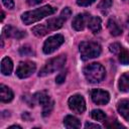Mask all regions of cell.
<instances>
[{
    "label": "cell",
    "mask_w": 129,
    "mask_h": 129,
    "mask_svg": "<svg viewBox=\"0 0 129 129\" xmlns=\"http://www.w3.org/2000/svg\"><path fill=\"white\" fill-rule=\"evenodd\" d=\"M71 13H72L71 9L69 7H67L60 12L59 16L48 19L44 24H40V25L34 26L32 28V32L36 36H43V35L47 34L49 31L59 29L62 26L63 22L71 16Z\"/></svg>",
    "instance_id": "obj_1"
},
{
    "label": "cell",
    "mask_w": 129,
    "mask_h": 129,
    "mask_svg": "<svg viewBox=\"0 0 129 129\" xmlns=\"http://www.w3.org/2000/svg\"><path fill=\"white\" fill-rule=\"evenodd\" d=\"M55 11H56V8H54V7L50 6V5H44V6L40 7V8L24 12L21 15V20H22V22L24 24L29 25V24H32V23H34L36 21H39L40 19L44 18L45 16L53 14Z\"/></svg>",
    "instance_id": "obj_2"
},
{
    "label": "cell",
    "mask_w": 129,
    "mask_h": 129,
    "mask_svg": "<svg viewBox=\"0 0 129 129\" xmlns=\"http://www.w3.org/2000/svg\"><path fill=\"white\" fill-rule=\"evenodd\" d=\"M84 76L89 83L97 84L105 79L106 71L105 68L99 62H93L84 68Z\"/></svg>",
    "instance_id": "obj_3"
},
{
    "label": "cell",
    "mask_w": 129,
    "mask_h": 129,
    "mask_svg": "<svg viewBox=\"0 0 129 129\" xmlns=\"http://www.w3.org/2000/svg\"><path fill=\"white\" fill-rule=\"evenodd\" d=\"M79 50L83 60H88L100 55L102 48L98 42L95 41H83L80 43Z\"/></svg>",
    "instance_id": "obj_4"
},
{
    "label": "cell",
    "mask_w": 129,
    "mask_h": 129,
    "mask_svg": "<svg viewBox=\"0 0 129 129\" xmlns=\"http://www.w3.org/2000/svg\"><path fill=\"white\" fill-rule=\"evenodd\" d=\"M66 59H67V57H66L64 54H60L58 56H55V57L49 59L41 68V70L38 73V76L39 77H44V76L52 74V73H54L56 71H59L63 67V64L66 62Z\"/></svg>",
    "instance_id": "obj_5"
},
{
    "label": "cell",
    "mask_w": 129,
    "mask_h": 129,
    "mask_svg": "<svg viewBox=\"0 0 129 129\" xmlns=\"http://www.w3.org/2000/svg\"><path fill=\"white\" fill-rule=\"evenodd\" d=\"M33 98L37 103L42 106V115L44 117L48 116L53 109V101L50 99L49 95L45 91H41L34 94Z\"/></svg>",
    "instance_id": "obj_6"
},
{
    "label": "cell",
    "mask_w": 129,
    "mask_h": 129,
    "mask_svg": "<svg viewBox=\"0 0 129 129\" xmlns=\"http://www.w3.org/2000/svg\"><path fill=\"white\" fill-rule=\"evenodd\" d=\"M64 41V38L61 34H54L52 36H49L43 43L42 50L44 53L49 54L53 52L56 48H58Z\"/></svg>",
    "instance_id": "obj_7"
},
{
    "label": "cell",
    "mask_w": 129,
    "mask_h": 129,
    "mask_svg": "<svg viewBox=\"0 0 129 129\" xmlns=\"http://www.w3.org/2000/svg\"><path fill=\"white\" fill-rule=\"evenodd\" d=\"M36 70V64L33 61H20L17 69H16V75L20 79H25L30 77Z\"/></svg>",
    "instance_id": "obj_8"
},
{
    "label": "cell",
    "mask_w": 129,
    "mask_h": 129,
    "mask_svg": "<svg viewBox=\"0 0 129 129\" xmlns=\"http://www.w3.org/2000/svg\"><path fill=\"white\" fill-rule=\"evenodd\" d=\"M69 107L70 109L77 114H83L86 110V102L85 99L83 98V96L81 95H74L72 97H70L69 101Z\"/></svg>",
    "instance_id": "obj_9"
},
{
    "label": "cell",
    "mask_w": 129,
    "mask_h": 129,
    "mask_svg": "<svg viewBox=\"0 0 129 129\" xmlns=\"http://www.w3.org/2000/svg\"><path fill=\"white\" fill-rule=\"evenodd\" d=\"M91 98L97 105H106L110 101V94L101 89H94L91 91Z\"/></svg>",
    "instance_id": "obj_10"
},
{
    "label": "cell",
    "mask_w": 129,
    "mask_h": 129,
    "mask_svg": "<svg viewBox=\"0 0 129 129\" xmlns=\"http://www.w3.org/2000/svg\"><path fill=\"white\" fill-rule=\"evenodd\" d=\"M89 19H90V15L88 13H80L74 17L73 22H72V26L77 31L83 30L85 28L86 24H88Z\"/></svg>",
    "instance_id": "obj_11"
},
{
    "label": "cell",
    "mask_w": 129,
    "mask_h": 129,
    "mask_svg": "<svg viewBox=\"0 0 129 129\" xmlns=\"http://www.w3.org/2000/svg\"><path fill=\"white\" fill-rule=\"evenodd\" d=\"M3 34L6 37H14V38H22L26 35L25 31L19 30L18 28H15L11 25L5 26V28L3 29Z\"/></svg>",
    "instance_id": "obj_12"
},
{
    "label": "cell",
    "mask_w": 129,
    "mask_h": 129,
    "mask_svg": "<svg viewBox=\"0 0 129 129\" xmlns=\"http://www.w3.org/2000/svg\"><path fill=\"white\" fill-rule=\"evenodd\" d=\"M107 26H108V29H109L110 33L114 36H118L122 33V27H121L120 23L117 21L116 18H110L108 20Z\"/></svg>",
    "instance_id": "obj_13"
},
{
    "label": "cell",
    "mask_w": 129,
    "mask_h": 129,
    "mask_svg": "<svg viewBox=\"0 0 129 129\" xmlns=\"http://www.w3.org/2000/svg\"><path fill=\"white\" fill-rule=\"evenodd\" d=\"M13 92L5 85H0V100L3 103H8L13 99Z\"/></svg>",
    "instance_id": "obj_14"
},
{
    "label": "cell",
    "mask_w": 129,
    "mask_h": 129,
    "mask_svg": "<svg viewBox=\"0 0 129 129\" xmlns=\"http://www.w3.org/2000/svg\"><path fill=\"white\" fill-rule=\"evenodd\" d=\"M13 70V62L10 57L4 56L1 60V73L4 76H9Z\"/></svg>",
    "instance_id": "obj_15"
},
{
    "label": "cell",
    "mask_w": 129,
    "mask_h": 129,
    "mask_svg": "<svg viewBox=\"0 0 129 129\" xmlns=\"http://www.w3.org/2000/svg\"><path fill=\"white\" fill-rule=\"evenodd\" d=\"M117 110L125 120L129 121V100L120 101L117 105Z\"/></svg>",
    "instance_id": "obj_16"
},
{
    "label": "cell",
    "mask_w": 129,
    "mask_h": 129,
    "mask_svg": "<svg viewBox=\"0 0 129 129\" xmlns=\"http://www.w3.org/2000/svg\"><path fill=\"white\" fill-rule=\"evenodd\" d=\"M101 24H102V21L97 16L90 17L88 21V27L93 33H98L101 30Z\"/></svg>",
    "instance_id": "obj_17"
},
{
    "label": "cell",
    "mask_w": 129,
    "mask_h": 129,
    "mask_svg": "<svg viewBox=\"0 0 129 129\" xmlns=\"http://www.w3.org/2000/svg\"><path fill=\"white\" fill-rule=\"evenodd\" d=\"M63 125L67 128H80L81 127V122L75 116L68 115L63 119Z\"/></svg>",
    "instance_id": "obj_18"
},
{
    "label": "cell",
    "mask_w": 129,
    "mask_h": 129,
    "mask_svg": "<svg viewBox=\"0 0 129 129\" xmlns=\"http://www.w3.org/2000/svg\"><path fill=\"white\" fill-rule=\"evenodd\" d=\"M119 89L122 92H129V73L123 74L119 79Z\"/></svg>",
    "instance_id": "obj_19"
},
{
    "label": "cell",
    "mask_w": 129,
    "mask_h": 129,
    "mask_svg": "<svg viewBox=\"0 0 129 129\" xmlns=\"http://www.w3.org/2000/svg\"><path fill=\"white\" fill-rule=\"evenodd\" d=\"M119 60L123 64H128L129 63V51L125 48H121L119 51Z\"/></svg>",
    "instance_id": "obj_20"
},
{
    "label": "cell",
    "mask_w": 129,
    "mask_h": 129,
    "mask_svg": "<svg viewBox=\"0 0 129 129\" xmlns=\"http://www.w3.org/2000/svg\"><path fill=\"white\" fill-rule=\"evenodd\" d=\"M91 116L93 119H95L97 121H105L107 118L106 114L102 110H93L91 112Z\"/></svg>",
    "instance_id": "obj_21"
},
{
    "label": "cell",
    "mask_w": 129,
    "mask_h": 129,
    "mask_svg": "<svg viewBox=\"0 0 129 129\" xmlns=\"http://www.w3.org/2000/svg\"><path fill=\"white\" fill-rule=\"evenodd\" d=\"M113 4L112 0H101V2L98 5V8H100L101 10H107L109 9Z\"/></svg>",
    "instance_id": "obj_22"
},
{
    "label": "cell",
    "mask_w": 129,
    "mask_h": 129,
    "mask_svg": "<svg viewBox=\"0 0 129 129\" xmlns=\"http://www.w3.org/2000/svg\"><path fill=\"white\" fill-rule=\"evenodd\" d=\"M19 53H20L21 55H31V54H33L34 52H33L32 48H31L30 46L24 45V46H22V47L19 49Z\"/></svg>",
    "instance_id": "obj_23"
},
{
    "label": "cell",
    "mask_w": 129,
    "mask_h": 129,
    "mask_svg": "<svg viewBox=\"0 0 129 129\" xmlns=\"http://www.w3.org/2000/svg\"><path fill=\"white\" fill-rule=\"evenodd\" d=\"M121 48H122L121 45L119 43H117V42H114V43L110 44V46H109L110 51L113 52V53H119V51L121 50Z\"/></svg>",
    "instance_id": "obj_24"
},
{
    "label": "cell",
    "mask_w": 129,
    "mask_h": 129,
    "mask_svg": "<svg viewBox=\"0 0 129 129\" xmlns=\"http://www.w3.org/2000/svg\"><path fill=\"white\" fill-rule=\"evenodd\" d=\"M96 0H77V4L80 6H89L93 4Z\"/></svg>",
    "instance_id": "obj_25"
},
{
    "label": "cell",
    "mask_w": 129,
    "mask_h": 129,
    "mask_svg": "<svg viewBox=\"0 0 129 129\" xmlns=\"http://www.w3.org/2000/svg\"><path fill=\"white\" fill-rule=\"evenodd\" d=\"M66 75H67V72H61L59 73V75L55 78V82L57 84H61L64 82V79H66Z\"/></svg>",
    "instance_id": "obj_26"
},
{
    "label": "cell",
    "mask_w": 129,
    "mask_h": 129,
    "mask_svg": "<svg viewBox=\"0 0 129 129\" xmlns=\"http://www.w3.org/2000/svg\"><path fill=\"white\" fill-rule=\"evenodd\" d=\"M2 3L3 5L8 8V9H12L14 8V1L13 0H2Z\"/></svg>",
    "instance_id": "obj_27"
},
{
    "label": "cell",
    "mask_w": 129,
    "mask_h": 129,
    "mask_svg": "<svg viewBox=\"0 0 129 129\" xmlns=\"http://www.w3.org/2000/svg\"><path fill=\"white\" fill-rule=\"evenodd\" d=\"M106 126H107V127H109V128H112V127H113V128H115V127H124L123 125H121V124H120V123H118L117 121H113L111 124H107Z\"/></svg>",
    "instance_id": "obj_28"
},
{
    "label": "cell",
    "mask_w": 129,
    "mask_h": 129,
    "mask_svg": "<svg viewBox=\"0 0 129 129\" xmlns=\"http://www.w3.org/2000/svg\"><path fill=\"white\" fill-rule=\"evenodd\" d=\"M85 127H86V128H89V129H90V128H98V129L101 128L100 125H98V124H94V123H89V122L86 123Z\"/></svg>",
    "instance_id": "obj_29"
},
{
    "label": "cell",
    "mask_w": 129,
    "mask_h": 129,
    "mask_svg": "<svg viewBox=\"0 0 129 129\" xmlns=\"http://www.w3.org/2000/svg\"><path fill=\"white\" fill-rule=\"evenodd\" d=\"M42 0H28V4L29 5H35V4H38L40 3Z\"/></svg>",
    "instance_id": "obj_30"
},
{
    "label": "cell",
    "mask_w": 129,
    "mask_h": 129,
    "mask_svg": "<svg viewBox=\"0 0 129 129\" xmlns=\"http://www.w3.org/2000/svg\"><path fill=\"white\" fill-rule=\"evenodd\" d=\"M9 128H10V129H11V128H20V129H21V126H19V125H13V126H10Z\"/></svg>",
    "instance_id": "obj_31"
},
{
    "label": "cell",
    "mask_w": 129,
    "mask_h": 129,
    "mask_svg": "<svg viewBox=\"0 0 129 129\" xmlns=\"http://www.w3.org/2000/svg\"><path fill=\"white\" fill-rule=\"evenodd\" d=\"M4 15H5V14H4V12L2 11V17H1V20H2V21H3V19H4Z\"/></svg>",
    "instance_id": "obj_32"
}]
</instances>
